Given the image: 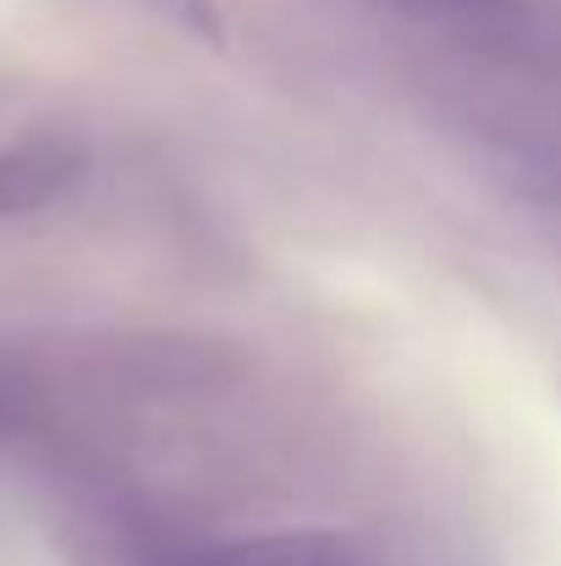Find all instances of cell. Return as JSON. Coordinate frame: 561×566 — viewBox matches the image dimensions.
<instances>
[{
  "mask_svg": "<svg viewBox=\"0 0 561 566\" xmlns=\"http://www.w3.org/2000/svg\"><path fill=\"white\" fill-rule=\"evenodd\" d=\"M193 566H364L359 551L336 534H259V539H231L215 545Z\"/></svg>",
  "mask_w": 561,
  "mask_h": 566,
  "instance_id": "1",
  "label": "cell"
},
{
  "mask_svg": "<svg viewBox=\"0 0 561 566\" xmlns=\"http://www.w3.org/2000/svg\"><path fill=\"white\" fill-rule=\"evenodd\" d=\"M66 182H72V160L61 149H50V144L11 149V155H0V214L50 203Z\"/></svg>",
  "mask_w": 561,
  "mask_h": 566,
  "instance_id": "2",
  "label": "cell"
},
{
  "mask_svg": "<svg viewBox=\"0 0 561 566\" xmlns=\"http://www.w3.org/2000/svg\"><path fill=\"white\" fill-rule=\"evenodd\" d=\"M144 11H155L160 22H177L193 39H220V6L215 0H133Z\"/></svg>",
  "mask_w": 561,
  "mask_h": 566,
  "instance_id": "3",
  "label": "cell"
}]
</instances>
